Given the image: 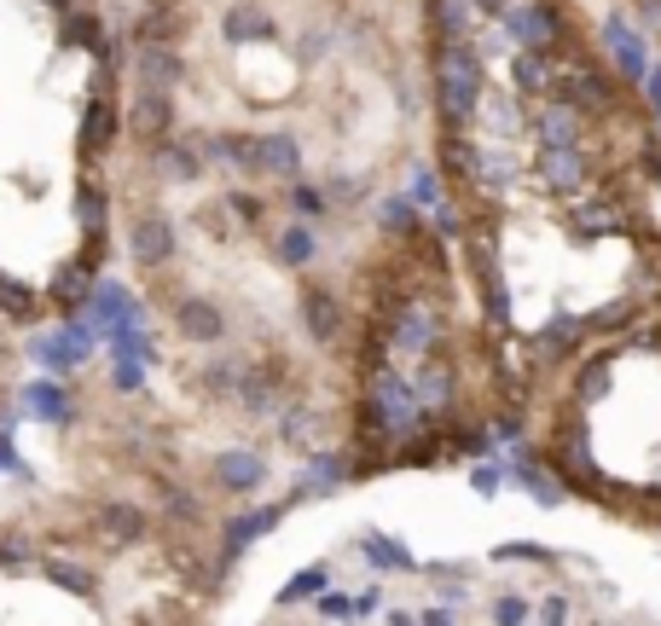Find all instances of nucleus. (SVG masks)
<instances>
[{
  "instance_id": "obj_6",
  "label": "nucleus",
  "mask_w": 661,
  "mask_h": 626,
  "mask_svg": "<svg viewBox=\"0 0 661 626\" xmlns=\"http://www.w3.org/2000/svg\"><path fill=\"white\" fill-rule=\"evenodd\" d=\"M603 12L615 18L633 41H644L661 59V0H603Z\"/></svg>"
},
{
  "instance_id": "obj_7",
  "label": "nucleus",
  "mask_w": 661,
  "mask_h": 626,
  "mask_svg": "<svg viewBox=\"0 0 661 626\" xmlns=\"http://www.w3.org/2000/svg\"><path fill=\"white\" fill-rule=\"evenodd\" d=\"M93 7L105 12V18H111V29H116V18H123V12H128V0H93Z\"/></svg>"
},
{
  "instance_id": "obj_4",
  "label": "nucleus",
  "mask_w": 661,
  "mask_h": 626,
  "mask_svg": "<svg viewBox=\"0 0 661 626\" xmlns=\"http://www.w3.org/2000/svg\"><path fill=\"white\" fill-rule=\"evenodd\" d=\"M151 319H157L163 343L175 354H192L198 366L227 360L232 343H239V325H244L239 308H157ZM291 319L302 325V336H308L314 354H343V343H348V284H343V291H331V296H319L308 314H291ZM256 325L267 336H279L274 314H256Z\"/></svg>"
},
{
  "instance_id": "obj_5",
  "label": "nucleus",
  "mask_w": 661,
  "mask_h": 626,
  "mask_svg": "<svg viewBox=\"0 0 661 626\" xmlns=\"http://www.w3.org/2000/svg\"><path fill=\"white\" fill-rule=\"evenodd\" d=\"M18 388H24V331L0 314V430L18 412Z\"/></svg>"
},
{
  "instance_id": "obj_2",
  "label": "nucleus",
  "mask_w": 661,
  "mask_h": 626,
  "mask_svg": "<svg viewBox=\"0 0 661 626\" xmlns=\"http://www.w3.org/2000/svg\"><path fill=\"white\" fill-rule=\"evenodd\" d=\"M123 53L93 0H0V314L88 308L111 267Z\"/></svg>"
},
{
  "instance_id": "obj_1",
  "label": "nucleus",
  "mask_w": 661,
  "mask_h": 626,
  "mask_svg": "<svg viewBox=\"0 0 661 626\" xmlns=\"http://www.w3.org/2000/svg\"><path fill=\"white\" fill-rule=\"evenodd\" d=\"M435 227L517 383L661 314V111L586 0H412Z\"/></svg>"
},
{
  "instance_id": "obj_3",
  "label": "nucleus",
  "mask_w": 661,
  "mask_h": 626,
  "mask_svg": "<svg viewBox=\"0 0 661 626\" xmlns=\"http://www.w3.org/2000/svg\"><path fill=\"white\" fill-rule=\"evenodd\" d=\"M53 464L0 511V626H198L186 499L128 383L64 400Z\"/></svg>"
}]
</instances>
